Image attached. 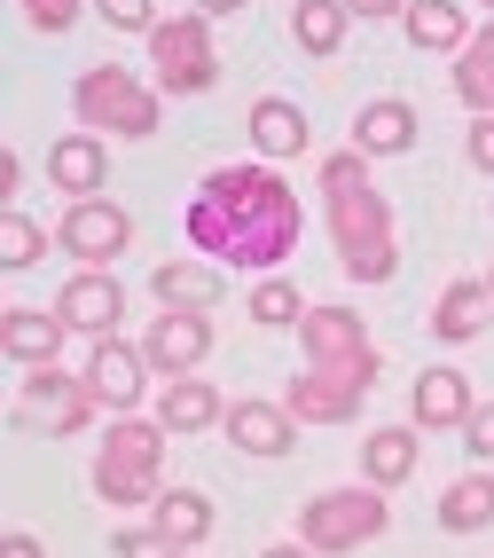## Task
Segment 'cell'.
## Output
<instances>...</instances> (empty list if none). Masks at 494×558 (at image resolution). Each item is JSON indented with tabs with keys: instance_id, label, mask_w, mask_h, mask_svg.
<instances>
[{
	"instance_id": "1",
	"label": "cell",
	"mask_w": 494,
	"mask_h": 558,
	"mask_svg": "<svg viewBox=\"0 0 494 558\" xmlns=\"http://www.w3.org/2000/svg\"><path fill=\"white\" fill-rule=\"evenodd\" d=\"M181 236L197 259L212 268H244L251 283L259 276H283V259L307 236V205L283 181V166L251 158V166H212L197 190H188V213H181Z\"/></svg>"
},
{
	"instance_id": "2",
	"label": "cell",
	"mask_w": 494,
	"mask_h": 558,
	"mask_svg": "<svg viewBox=\"0 0 494 558\" xmlns=\"http://www.w3.org/2000/svg\"><path fill=\"white\" fill-rule=\"evenodd\" d=\"M314 190H322V220H330L337 268H346L354 283H393L400 276V220H393V197L376 190L369 158L354 150V142L330 150L322 173H314Z\"/></svg>"
},
{
	"instance_id": "3",
	"label": "cell",
	"mask_w": 494,
	"mask_h": 558,
	"mask_svg": "<svg viewBox=\"0 0 494 558\" xmlns=\"http://www.w3.org/2000/svg\"><path fill=\"white\" fill-rule=\"evenodd\" d=\"M165 425L158 417H110L102 449H95V496L110 511H149L165 496Z\"/></svg>"
},
{
	"instance_id": "4",
	"label": "cell",
	"mask_w": 494,
	"mask_h": 558,
	"mask_svg": "<svg viewBox=\"0 0 494 558\" xmlns=\"http://www.w3.org/2000/svg\"><path fill=\"white\" fill-rule=\"evenodd\" d=\"M71 119L102 142H149L165 119V95L141 80L126 63H87L79 80H71Z\"/></svg>"
},
{
	"instance_id": "5",
	"label": "cell",
	"mask_w": 494,
	"mask_h": 558,
	"mask_svg": "<svg viewBox=\"0 0 494 558\" xmlns=\"http://www.w3.org/2000/svg\"><path fill=\"white\" fill-rule=\"evenodd\" d=\"M385 527H393V504H385V488H369V480H354V488H322L314 504H298V543H307L314 558H354Z\"/></svg>"
},
{
	"instance_id": "6",
	"label": "cell",
	"mask_w": 494,
	"mask_h": 558,
	"mask_svg": "<svg viewBox=\"0 0 494 558\" xmlns=\"http://www.w3.org/2000/svg\"><path fill=\"white\" fill-rule=\"evenodd\" d=\"M149 87L165 102H188V95H212L220 87V40H212V16L181 9L149 32Z\"/></svg>"
},
{
	"instance_id": "7",
	"label": "cell",
	"mask_w": 494,
	"mask_h": 558,
	"mask_svg": "<svg viewBox=\"0 0 494 558\" xmlns=\"http://www.w3.org/2000/svg\"><path fill=\"white\" fill-rule=\"evenodd\" d=\"M24 393H16V425L24 433H48V440H79L95 417H102V401L87 393V378H71L63 362H48V369H24L16 378Z\"/></svg>"
},
{
	"instance_id": "8",
	"label": "cell",
	"mask_w": 494,
	"mask_h": 558,
	"mask_svg": "<svg viewBox=\"0 0 494 558\" xmlns=\"http://www.w3.org/2000/svg\"><path fill=\"white\" fill-rule=\"evenodd\" d=\"M55 252H71L79 268H119V252H134V213L110 197H79L55 220Z\"/></svg>"
},
{
	"instance_id": "9",
	"label": "cell",
	"mask_w": 494,
	"mask_h": 558,
	"mask_svg": "<svg viewBox=\"0 0 494 558\" xmlns=\"http://www.w3.org/2000/svg\"><path fill=\"white\" fill-rule=\"evenodd\" d=\"M298 354H307V369H385V354H376L369 323L354 307H307V323H298Z\"/></svg>"
},
{
	"instance_id": "10",
	"label": "cell",
	"mask_w": 494,
	"mask_h": 558,
	"mask_svg": "<svg viewBox=\"0 0 494 558\" xmlns=\"http://www.w3.org/2000/svg\"><path fill=\"white\" fill-rule=\"evenodd\" d=\"M87 393L102 401V417H141V393H149V354H141V339H95L87 347Z\"/></svg>"
},
{
	"instance_id": "11",
	"label": "cell",
	"mask_w": 494,
	"mask_h": 558,
	"mask_svg": "<svg viewBox=\"0 0 494 558\" xmlns=\"http://www.w3.org/2000/svg\"><path fill=\"white\" fill-rule=\"evenodd\" d=\"M369 386H376V369H307V378H291L283 409L298 425H354Z\"/></svg>"
},
{
	"instance_id": "12",
	"label": "cell",
	"mask_w": 494,
	"mask_h": 558,
	"mask_svg": "<svg viewBox=\"0 0 494 558\" xmlns=\"http://www.w3.org/2000/svg\"><path fill=\"white\" fill-rule=\"evenodd\" d=\"M149 300H158L165 315H212L227 300V268H212V259H197V252H173V259L149 268Z\"/></svg>"
},
{
	"instance_id": "13",
	"label": "cell",
	"mask_w": 494,
	"mask_h": 558,
	"mask_svg": "<svg viewBox=\"0 0 494 558\" xmlns=\"http://www.w3.org/2000/svg\"><path fill=\"white\" fill-rule=\"evenodd\" d=\"M55 315L79 330V339L95 347V339H119V315H126V291H119V276L110 268H79L63 291H55Z\"/></svg>"
},
{
	"instance_id": "14",
	"label": "cell",
	"mask_w": 494,
	"mask_h": 558,
	"mask_svg": "<svg viewBox=\"0 0 494 558\" xmlns=\"http://www.w3.org/2000/svg\"><path fill=\"white\" fill-rule=\"evenodd\" d=\"M471 409H479L471 369H455V362H432L424 378L408 386V417H416V433H464Z\"/></svg>"
},
{
	"instance_id": "15",
	"label": "cell",
	"mask_w": 494,
	"mask_h": 558,
	"mask_svg": "<svg viewBox=\"0 0 494 558\" xmlns=\"http://www.w3.org/2000/svg\"><path fill=\"white\" fill-rule=\"evenodd\" d=\"M141 354L158 378H197L205 354H212V315H149Z\"/></svg>"
},
{
	"instance_id": "16",
	"label": "cell",
	"mask_w": 494,
	"mask_h": 558,
	"mask_svg": "<svg viewBox=\"0 0 494 558\" xmlns=\"http://www.w3.org/2000/svg\"><path fill=\"white\" fill-rule=\"evenodd\" d=\"M416 142H424V110H416L408 95H376L361 102V119H354V150L376 166V158H408Z\"/></svg>"
},
{
	"instance_id": "17",
	"label": "cell",
	"mask_w": 494,
	"mask_h": 558,
	"mask_svg": "<svg viewBox=\"0 0 494 558\" xmlns=\"http://www.w3.org/2000/svg\"><path fill=\"white\" fill-rule=\"evenodd\" d=\"M63 339H71V323L55 315V307H0V354H9L16 369H48V362H63Z\"/></svg>"
},
{
	"instance_id": "18",
	"label": "cell",
	"mask_w": 494,
	"mask_h": 558,
	"mask_svg": "<svg viewBox=\"0 0 494 558\" xmlns=\"http://www.w3.org/2000/svg\"><path fill=\"white\" fill-rule=\"evenodd\" d=\"M244 126H251V158H268V166H291V158L314 150V119L291 95H259Z\"/></svg>"
},
{
	"instance_id": "19",
	"label": "cell",
	"mask_w": 494,
	"mask_h": 558,
	"mask_svg": "<svg viewBox=\"0 0 494 558\" xmlns=\"http://www.w3.org/2000/svg\"><path fill=\"white\" fill-rule=\"evenodd\" d=\"M48 181L79 205V197H102L110 190V142L102 134H87V126H71L55 150H48Z\"/></svg>"
},
{
	"instance_id": "20",
	"label": "cell",
	"mask_w": 494,
	"mask_h": 558,
	"mask_svg": "<svg viewBox=\"0 0 494 558\" xmlns=\"http://www.w3.org/2000/svg\"><path fill=\"white\" fill-rule=\"evenodd\" d=\"M227 440H236V449L244 457H291L298 449V417H291V409L283 401H227V425H220Z\"/></svg>"
},
{
	"instance_id": "21",
	"label": "cell",
	"mask_w": 494,
	"mask_h": 558,
	"mask_svg": "<svg viewBox=\"0 0 494 558\" xmlns=\"http://www.w3.org/2000/svg\"><path fill=\"white\" fill-rule=\"evenodd\" d=\"M173 440H197V433H212V425H227V401H220V386L212 378H165L158 386V409H149Z\"/></svg>"
},
{
	"instance_id": "22",
	"label": "cell",
	"mask_w": 494,
	"mask_h": 558,
	"mask_svg": "<svg viewBox=\"0 0 494 558\" xmlns=\"http://www.w3.org/2000/svg\"><path fill=\"white\" fill-rule=\"evenodd\" d=\"M416 464H424V440H416V425H376V433H361V480L369 488H408L416 480Z\"/></svg>"
},
{
	"instance_id": "23",
	"label": "cell",
	"mask_w": 494,
	"mask_h": 558,
	"mask_svg": "<svg viewBox=\"0 0 494 558\" xmlns=\"http://www.w3.org/2000/svg\"><path fill=\"white\" fill-rule=\"evenodd\" d=\"M400 32H408V48H416V56H447V63H455V56L471 48V32H479V24L464 16V0H416V9L400 16Z\"/></svg>"
},
{
	"instance_id": "24",
	"label": "cell",
	"mask_w": 494,
	"mask_h": 558,
	"mask_svg": "<svg viewBox=\"0 0 494 558\" xmlns=\"http://www.w3.org/2000/svg\"><path fill=\"white\" fill-rule=\"evenodd\" d=\"M486 307H494L486 276H455V283L440 291V307H432V339H440V347H471V339H486Z\"/></svg>"
},
{
	"instance_id": "25",
	"label": "cell",
	"mask_w": 494,
	"mask_h": 558,
	"mask_svg": "<svg viewBox=\"0 0 494 558\" xmlns=\"http://www.w3.org/2000/svg\"><path fill=\"white\" fill-rule=\"evenodd\" d=\"M149 527H158L165 543H181V550H205V543H212V496L165 488L158 504H149Z\"/></svg>"
},
{
	"instance_id": "26",
	"label": "cell",
	"mask_w": 494,
	"mask_h": 558,
	"mask_svg": "<svg viewBox=\"0 0 494 558\" xmlns=\"http://www.w3.org/2000/svg\"><path fill=\"white\" fill-rule=\"evenodd\" d=\"M346 32H354L346 0H291V40H298V56H337V48H346Z\"/></svg>"
},
{
	"instance_id": "27",
	"label": "cell",
	"mask_w": 494,
	"mask_h": 558,
	"mask_svg": "<svg viewBox=\"0 0 494 558\" xmlns=\"http://www.w3.org/2000/svg\"><path fill=\"white\" fill-rule=\"evenodd\" d=\"M440 527H447V535H479V527H494V472H486V464L440 488Z\"/></svg>"
},
{
	"instance_id": "28",
	"label": "cell",
	"mask_w": 494,
	"mask_h": 558,
	"mask_svg": "<svg viewBox=\"0 0 494 558\" xmlns=\"http://www.w3.org/2000/svg\"><path fill=\"white\" fill-rule=\"evenodd\" d=\"M455 102H464L471 119H494V16L471 32V48L455 56Z\"/></svg>"
},
{
	"instance_id": "29",
	"label": "cell",
	"mask_w": 494,
	"mask_h": 558,
	"mask_svg": "<svg viewBox=\"0 0 494 558\" xmlns=\"http://www.w3.org/2000/svg\"><path fill=\"white\" fill-rule=\"evenodd\" d=\"M244 315L268 323V330H291V323H307V300H298L291 276H259V283L244 291Z\"/></svg>"
},
{
	"instance_id": "30",
	"label": "cell",
	"mask_w": 494,
	"mask_h": 558,
	"mask_svg": "<svg viewBox=\"0 0 494 558\" xmlns=\"http://www.w3.org/2000/svg\"><path fill=\"white\" fill-rule=\"evenodd\" d=\"M40 259H48V229H40V220H32V213H0V268H40Z\"/></svg>"
},
{
	"instance_id": "31",
	"label": "cell",
	"mask_w": 494,
	"mask_h": 558,
	"mask_svg": "<svg viewBox=\"0 0 494 558\" xmlns=\"http://www.w3.org/2000/svg\"><path fill=\"white\" fill-rule=\"evenodd\" d=\"M16 9H24V24H32V32H48V40H63V32L79 24V16L95 9V0H16Z\"/></svg>"
},
{
	"instance_id": "32",
	"label": "cell",
	"mask_w": 494,
	"mask_h": 558,
	"mask_svg": "<svg viewBox=\"0 0 494 558\" xmlns=\"http://www.w3.org/2000/svg\"><path fill=\"white\" fill-rule=\"evenodd\" d=\"M95 16L110 24V32H134V40H149L165 16H158V0H95Z\"/></svg>"
},
{
	"instance_id": "33",
	"label": "cell",
	"mask_w": 494,
	"mask_h": 558,
	"mask_svg": "<svg viewBox=\"0 0 494 558\" xmlns=\"http://www.w3.org/2000/svg\"><path fill=\"white\" fill-rule=\"evenodd\" d=\"M110 558H188V550H181V543H165V535L141 519V527H119V535H110Z\"/></svg>"
},
{
	"instance_id": "34",
	"label": "cell",
	"mask_w": 494,
	"mask_h": 558,
	"mask_svg": "<svg viewBox=\"0 0 494 558\" xmlns=\"http://www.w3.org/2000/svg\"><path fill=\"white\" fill-rule=\"evenodd\" d=\"M464 449H471L479 464L494 457V401H479V409H471V425H464Z\"/></svg>"
},
{
	"instance_id": "35",
	"label": "cell",
	"mask_w": 494,
	"mask_h": 558,
	"mask_svg": "<svg viewBox=\"0 0 494 558\" xmlns=\"http://www.w3.org/2000/svg\"><path fill=\"white\" fill-rule=\"evenodd\" d=\"M464 158H471L479 173H494V119H471V134H464Z\"/></svg>"
},
{
	"instance_id": "36",
	"label": "cell",
	"mask_w": 494,
	"mask_h": 558,
	"mask_svg": "<svg viewBox=\"0 0 494 558\" xmlns=\"http://www.w3.org/2000/svg\"><path fill=\"white\" fill-rule=\"evenodd\" d=\"M346 9H354L361 24H385V16H408L416 0H346Z\"/></svg>"
},
{
	"instance_id": "37",
	"label": "cell",
	"mask_w": 494,
	"mask_h": 558,
	"mask_svg": "<svg viewBox=\"0 0 494 558\" xmlns=\"http://www.w3.org/2000/svg\"><path fill=\"white\" fill-rule=\"evenodd\" d=\"M16 190H24V158L0 150V205H16Z\"/></svg>"
},
{
	"instance_id": "38",
	"label": "cell",
	"mask_w": 494,
	"mask_h": 558,
	"mask_svg": "<svg viewBox=\"0 0 494 558\" xmlns=\"http://www.w3.org/2000/svg\"><path fill=\"white\" fill-rule=\"evenodd\" d=\"M0 558H48V543H40V535H24V527H9V543H0Z\"/></svg>"
},
{
	"instance_id": "39",
	"label": "cell",
	"mask_w": 494,
	"mask_h": 558,
	"mask_svg": "<svg viewBox=\"0 0 494 558\" xmlns=\"http://www.w3.org/2000/svg\"><path fill=\"white\" fill-rule=\"evenodd\" d=\"M188 9H197V16H212V24H220V16H244V9H251V0H188Z\"/></svg>"
},
{
	"instance_id": "40",
	"label": "cell",
	"mask_w": 494,
	"mask_h": 558,
	"mask_svg": "<svg viewBox=\"0 0 494 558\" xmlns=\"http://www.w3.org/2000/svg\"><path fill=\"white\" fill-rule=\"evenodd\" d=\"M268 558H314V550H307V543H275Z\"/></svg>"
},
{
	"instance_id": "41",
	"label": "cell",
	"mask_w": 494,
	"mask_h": 558,
	"mask_svg": "<svg viewBox=\"0 0 494 558\" xmlns=\"http://www.w3.org/2000/svg\"><path fill=\"white\" fill-rule=\"evenodd\" d=\"M486 291H494V268H486Z\"/></svg>"
},
{
	"instance_id": "42",
	"label": "cell",
	"mask_w": 494,
	"mask_h": 558,
	"mask_svg": "<svg viewBox=\"0 0 494 558\" xmlns=\"http://www.w3.org/2000/svg\"><path fill=\"white\" fill-rule=\"evenodd\" d=\"M486 16H494V0H486Z\"/></svg>"
}]
</instances>
